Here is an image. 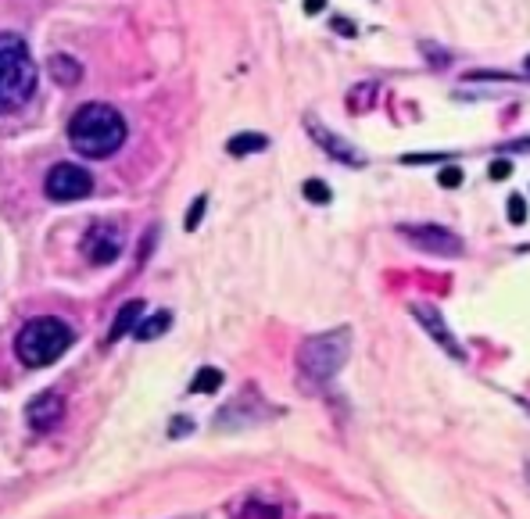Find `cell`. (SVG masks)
<instances>
[{
  "instance_id": "obj_1",
  "label": "cell",
  "mask_w": 530,
  "mask_h": 519,
  "mask_svg": "<svg viewBox=\"0 0 530 519\" xmlns=\"http://www.w3.org/2000/svg\"><path fill=\"white\" fill-rule=\"evenodd\" d=\"M69 144L83 158H112L126 144V119L112 104H83L69 119Z\"/></svg>"
},
{
  "instance_id": "obj_2",
  "label": "cell",
  "mask_w": 530,
  "mask_h": 519,
  "mask_svg": "<svg viewBox=\"0 0 530 519\" xmlns=\"http://www.w3.org/2000/svg\"><path fill=\"white\" fill-rule=\"evenodd\" d=\"M36 90V61L29 43L15 33H0V115L22 108Z\"/></svg>"
},
{
  "instance_id": "obj_3",
  "label": "cell",
  "mask_w": 530,
  "mask_h": 519,
  "mask_svg": "<svg viewBox=\"0 0 530 519\" xmlns=\"http://www.w3.org/2000/svg\"><path fill=\"white\" fill-rule=\"evenodd\" d=\"M72 348V330L61 319H33L18 330L15 337V355L22 366L43 369L58 362L65 351Z\"/></svg>"
},
{
  "instance_id": "obj_4",
  "label": "cell",
  "mask_w": 530,
  "mask_h": 519,
  "mask_svg": "<svg viewBox=\"0 0 530 519\" xmlns=\"http://www.w3.org/2000/svg\"><path fill=\"white\" fill-rule=\"evenodd\" d=\"M348 355H351V333L348 330L316 333V337H308V341L301 344L298 366L312 383H323V380H334V376L341 373Z\"/></svg>"
},
{
  "instance_id": "obj_5",
  "label": "cell",
  "mask_w": 530,
  "mask_h": 519,
  "mask_svg": "<svg viewBox=\"0 0 530 519\" xmlns=\"http://www.w3.org/2000/svg\"><path fill=\"white\" fill-rule=\"evenodd\" d=\"M43 190H47V197H51V201H58V205H69V201H79V197H86L90 190H94V179H90V172H86V169H79V165L61 162V165H54V169L47 172V179H43Z\"/></svg>"
},
{
  "instance_id": "obj_6",
  "label": "cell",
  "mask_w": 530,
  "mask_h": 519,
  "mask_svg": "<svg viewBox=\"0 0 530 519\" xmlns=\"http://www.w3.org/2000/svg\"><path fill=\"white\" fill-rule=\"evenodd\" d=\"M405 240L419 251H430V255H445L459 258L462 255V240L455 237L448 226H437V222H423V226H398Z\"/></svg>"
},
{
  "instance_id": "obj_7",
  "label": "cell",
  "mask_w": 530,
  "mask_h": 519,
  "mask_svg": "<svg viewBox=\"0 0 530 519\" xmlns=\"http://www.w3.org/2000/svg\"><path fill=\"white\" fill-rule=\"evenodd\" d=\"M83 255L94 265H112L122 255V233L112 222H94L83 237Z\"/></svg>"
},
{
  "instance_id": "obj_8",
  "label": "cell",
  "mask_w": 530,
  "mask_h": 519,
  "mask_svg": "<svg viewBox=\"0 0 530 519\" xmlns=\"http://www.w3.org/2000/svg\"><path fill=\"white\" fill-rule=\"evenodd\" d=\"M305 129L312 133V140H316L319 151H323V154H330V158H337V162H344V165H355V169H359V165H366V154L355 151V147H351L348 140L337 137V133H330L326 126H319L316 119H308Z\"/></svg>"
},
{
  "instance_id": "obj_9",
  "label": "cell",
  "mask_w": 530,
  "mask_h": 519,
  "mask_svg": "<svg viewBox=\"0 0 530 519\" xmlns=\"http://www.w3.org/2000/svg\"><path fill=\"white\" fill-rule=\"evenodd\" d=\"M412 315H416V323L423 326V330L430 333V337H434L437 341V348H445L448 355L452 358H466V351H462V344L455 341V333L448 330L445 326V319H441V315H437V308L434 305H412Z\"/></svg>"
},
{
  "instance_id": "obj_10",
  "label": "cell",
  "mask_w": 530,
  "mask_h": 519,
  "mask_svg": "<svg viewBox=\"0 0 530 519\" xmlns=\"http://www.w3.org/2000/svg\"><path fill=\"white\" fill-rule=\"evenodd\" d=\"M26 419H29V426H33L36 434H47V430H54V426L65 419V398L54 394V391L40 394V398L29 401Z\"/></svg>"
},
{
  "instance_id": "obj_11",
  "label": "cell",
  "mask_w": 530,
  "mask_h": 519,
  "mask_svg": "<svg viewBox=\"0 0 530 519\" xmlns=\"http://www.w3.org/2000/svg\"><path fill=\"white\" fill-rule=\"evenodd\" d=\"M140 319H144V301H126V305L119 308V315H115L112 330H108V344L122 341L126 333H133L140 326Z\"/></svg>"
},
{
  "instance_id": "obj_12",
  "label": "cell",
  "mask_w": 530,
  "mask_h": 519,
  "mask_svg": "<svg viewBox=\"0 0 530 519\" xmlns=\"http://www.w3.org/2000/svg\"><path fill=\"white\" fill-rule=\"evenodd\" d=\"M169 326H172V312L144 315V319H140V326L133 330V337H137V341H154V337H162Z\"/></svg>"
},
{
  "instance_id": "obj_13",
  "label": "cell",
  "mask_w": 530,
  "mask_h": 519,
  "mask_svg": "<svg viewBox=\"0 0 530 519\" xmlns=\"http://www.w3.org/2000/svg\"><path fill=\"white\" fill-rule=\"evenodd\" d=\"M51 76L58 79L61 86H76L79 76H83V69L76 65V58H69V54H58V58H51Z\"/></svg>"
},
{
  "instance_id": "obj_14",
  "label": "cell",
  "mask_w": 530,
  "mask_h": 519,
  "mask_svg": "<svg viewBox=\"0 0 530 519\" xmlns=\"http://www.w3.org/2000/svg\"><path fill=\"white\" fill-rule=\"evenodd\" d=\"M269 147V137H262V133H237V137H230V144H226V151L230 154H258Z\"/></svg>"
},
{
  "instance_id": "obj_15",
  "label": "cell",
  "mask_w": 530,
  "mask_h": 519,
  "mask_svg": "<svg viewBox=\"0 0 530 519\" xmlns=\"http://www.w3.org/2000/svg\"><path fill=\"white\" fill-rule=\"evenodd\" d=\"M223 387V373L215 366H205V369H197V376L190 380V391L194 394H215Z\"/></svg>"
},
{
  "instance_id": "obj_16",
  "label": "cell",
  "mask_w": 530,
  "mask_h": 519,
  "mask_svg": "<svg viewBox=\"0 0 530 519\" xmlns=\"http://www.w3.org/2000/svg\"><path fill=\"white\" fill-rule=\"evenodd\" d=\"M237 512H244V516H280V505L276 502H262V498H244V502H237Z\"/></svg>"
},
{
  "instance_id": "obj_17",
  "label": "cell",
  "mask_w": 530,
  "mask_h": 519,
  "mask_svg": "<svg viewBox=\"0 0 530 519\" xmlns=\"http://www.w3.org/2000/svg\"><path fill=\"white\" fill-rule=\"evenodd\" d=\"M301 190H305V197L312 201V205H330V197H334V194H330V187H326V183H319V179H308Z\"/></svg>"
},
{
  "instance_id": "obj_18",
  "label": "cell",
  "mask_w": 530,
  "mask_h": 519,
  "mask_svg": "<svg viewBox=\"0 0 530 519\" xmlns=\"http://www.w3.org/2000/svg\"><path fill=\"white\" fill-rule=\"evenodd\" d=\"M205 208H208V197H194V205H190L187 219H183V226L187 230H197V222L205 219Z\"/></svg>"
},
{
  "instance_id": "obj_19",
  "label": "cell",
  "mask_w": 530,
  "mask_h": 519,
  "mask_svg": "<svg viewBox=\"0 0 530 519\" xmlns=\"http://www.w3.org/2000/svg\"><path fill=\"white\" fill-rule=\"evenodd\" d=\"M523 219H527V201H523L520 194H513V197H509V222H516V226H520Z\"/></svg>"
},
{
  "instance_id": "obj_20",
  "label": "cell",
  "mask_w": 530,
  "mask_h": 519,
  "mask_svg": "<svg viewBox=\"0 0 530 519\" xmlns=\"http://www.w3.org/2000/svg\"><path fill=\"white\" fill-rule=\"evenodd\" d=\"M437 183H441V187H448V190H452V187H459V183H462V169H455V165H448V169H441V172H437Z\"/></svg>"
},
{
  "instance_id": "obj_21",
  "label": "cell",
  "mask_w": 530,
  "mask_h": 519,
  "mask_svg": "<svg viewBox=\"0 0 530 519\" xmlns=\"http://www.w3.org/2000/svg\"><path fill=\"white\" fill-rule=\"evenodd\" d=\"M190 430H194V423H190V419H172V423H169V434L172 437H183V434H190Z\"/></svg>"
},
{
  "instance_id": "obj_22",
  "label": "cell",
  "mask_w": 530,
  "mask_h": 519,
  "mask_svg": "<svg viewBox=\"0 0 530 519\" xmlns=\"http://www.w3.org/2000/svg\"><path fill=\"white\" fill-rule=\"evenodd\" d=\"M509 176H513V165L502 162V158H498V162H491V179H509Z\"/></svg>"
},
{
  "instance_id": "obj_23",
  "label": "cell",
  "mask_w": 530,
  "mask_h": 519,
  "mask_svg": "<svg viewBox=\"0 0 530 519\" xmlns=\"http://www.w3.org/2000/svg\"><path fill=\"white\" fill-rule=\"evenodd\" d=\"M334 29H337L341 36H355V26H351L348 18H334Z\"/></svg>"
},
{
  "instance_id": "obj_24",
  "label": "cell",
  "mask_w": 530,
  "mask_h": 519,
  "mask_svg": "<svg viewBox=\"0 0 530 519\" xmlns=\"http://www.w3.org/2000/svg\"><path fill=\"white\" fill-rule=\"evenodd\" d=\"M505 151H530V137L527 140H509V144H505Z\"/></svg>"
},
{
  "instance_id": "obj_25",
  "label": "cell",
  "mask_w": 530,
  "mask_h": 519,
  "mask_svg": "<svg viewBox=\"0 0 530 519\" xmlns=\"http://www.w3.org/2000/svg\"><path fill=\"white\" fill-rule=\"evenodd\" d=\"M326 8V0H305V11L308 15H316V11H323Z\"/></svg>"
},
{
  "instance_id": "obj_26",
  "label": "cell",
  "mask_w": 530,
  "mask_h": 519,
  "mask_svg": "<svg viewBox=\"0 0 530 519\" xmlns=\"http://www.w3.org/2000/svg\"><path fill=\"white\" fill-rule=\"evenodd\" d=\"M523 72H527V76H530V58H527V61H523Z\"/></svg>"
},
{
  "instance_id": "obj_27",
  "label": "cell",
  "mask_w": 530,
  "mask_h": 519,
  "mask_svg": "<svg viewBox=\"0 0 530 519\" xmlns=\"http://www.w3.org/2000/svg\"><path fill=\"white\" fill-rule=\"evenodd\" d=\"M523 473H527V480H530V462H527V469H523Z\"/></svg>"
}]
</instances>
